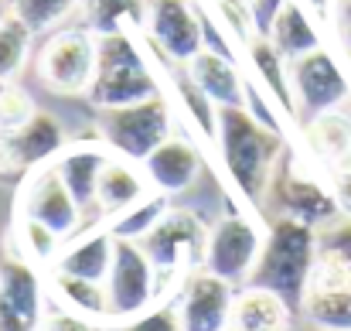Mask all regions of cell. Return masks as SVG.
I'll list each match as a JSON object with an SVG mask.
<instances>
[{"mask_svg": "<svg viewBox=\"0 0 351 331\" xmlns=\"http://www.w3.org/2000/svg\"><path fill=\"white\" fill-rule=\"evenodd\" d=\"M215 147L226 161V171L249 202H266L269 178L283 154L280 130L259 123L245 106H219V137Z\"/></svg>", "mask_w": 351, "mask_h": 331, "instance_id": "obj_1", "label": "cell"}, {"mask_svg": "<svg viewBox=\"0 0 351 331\" xmlns=\"http://www.w3.org/2000/svg\"><path fill=\"white\" fill-rule=\"evenodd\" d=\"M317 242H321V229H314L307 222L276 216L269 222V229H266L263 253H259V260L252 266L249 284L276 290L300 315L307 284H311L314 266H317V249H321Z\"/></svg>", "mask_w": 351, "mask_h": 331, "instance_id": "obj_2", "label": "cell"}, {"mask_svg": "<svg viewBox=\"0 0 351 331\" xmlns=\"http://www.w3.org/2000/svg\"><path fill=\"white\" fill-rule=\"evenodd\" d=\"M160 96V82L136 45L133 31H117L96 38V76L86 100L96 110H119Z\"/></svg>", "mask_w": 351, "mask_h": 331, "instance_id": "obj_3", "label": "cell"}, {"mask_svg": "<svg viewBox=\"0 0 351 331\" xmlns=\"http://www.w3.org/2000/svg\"><path fill=\"white\" fill-rule=\"evenodd\" d=\"M205 242H208V229L188 209H167L164 219L157 222L143 239V253L150 256L157 280H174L181 287V280L191 270L205 266Z\"/></svg>", "mask_w": 351, "mask_h": 331, "instance_id": "obj_4", "label": "cell"}, {"mask_svg": "<svg viewBox=\"0 0 351 331\" xmlns=\"http://www.w3.org/2000/svg\"><path fill=\"white\" fill-rule=\"evenodd\" d=\"M99 133H103V144L110 154L133 161V164H143L171 137V106L164 96H154V100H143L133 106L103 110Z\"/></svg>", "mask_w": 351, "mask_h": 331, "instance_id": "obj_5", "label": "cell"}, {"mask_svg": "<svg viewBox=\"0 0 351 331\" xmlns=\"http://www.w3.org/2000/svg\"><path fill=\"white\" fill-rule=\"evenodd\" d=\"M65 130L51 113H34L27 123L0 133V181L24 185L34 171L48 168L65 150Z\"/></svg>", "mask_w": 351, "mask_h": 331, "instance_id": "obj_6", "label": "cell"}, {"mask_svg": "<svg viewBox=\"0 0 351 331\" xmlns=\"http://www.w3.org/2000/svg\"><path fill=\"white\" fill-rule=\"evenodd\" d=\"M106 294H110V325L130 321L150 311L154 304H160V280L140 242L117 239L113 266L106 277Z\"/></svg>", "mask_w": 351, "mask_h": 331, "instance_id": "obj_7", "label": "cell"}, {"mask_svg": "<svg viewBox=\"0 0 351 331\" xmlns=\"http://www.w3.org/2000/svg\"><path fill=\"white\" fill-rule=\"evenodd\" d=\"M290 96L300 119H314L321 113L341 110L351 100V82L341 62L321 45L290 62Z\"/></svg>", "mask_w": 351, "mask_h": 331, "instance_id": "obj_8", "label": "cell"}, {"mask_svg": "<svg viewBox=\"0 0 351 331\" xmlns=\"http://www.w3.org/2000/svg\"><path fill=\"white\" fill-rule=\"evenodd\" d=\"M38 79L58 96H86L96 76V38L89 31H58L38 52Z\"/></svg>", "mask_w": 351, "mask_h": 331, "instance_id": "obj_9", "label": "cell"}, {"mask_svg": "<svg viewBox=\"0 0 351 331\" xmlns=\"http://www.w3.org/2000/svg\"><path fill=\"white\" fill-rule=\"evenodd\" d=\"M266 202L273 205L276 216L307 222L314 229H328V225H335L341 219L328 181H317V178L297 171L290 161L276 164V171L269 178V188H266Z\"/></svg>", "mask_w": 351, "mask_h": 331, "instance_id": "obj_10", "label": "cell"}, {"mask_svg": "<svg viewBox=\"0 0 351 331\" xmlns=\"http://www.w3.org/2000/svg\"><path fill=\"white\" fill-rule=\"evenodd\" d=\"M48 311V280L41 266L7 253L0 260V331H38Z\"/></svg>", "mask_w": 351, "mask_h": 331, "instance_id": "obj_11", "label": "cell"}, {"mask_svg": "<svg viewBox=\"0 0 351 331\" xmlns=\"http://www.w3.org/2000/svg\"><path fill=\"white\" fill-rule=\"evenodd\" d=\"M263 239L266 232L245 216H226L208 229V242H205V270L229 280V284H249L252 266L263 253Z\"/></svg>", "mask_w": 351, "mask_h": 331, "instance_id": "obj_12", "label": "cell"}, {"mask_svg": "<svg viewBox=\"0 0 351 331\" xmlns=\"http://www.w3.org/2000/svg\"><path fill=\"white\" fill-rule=\"evenodd\" d=\"M14 216L41 222L45 229H51L55 236H62L69 242L75 232H82L86 209L72 198V192L65 188V181L58 178V171L48 164V168L34 171L21 185V198H17V212Z\"/></svg>", "mask_w": 351, "mask_h": 331, "instance_id": "obj_13", "label": "cell"}, {"mask_svg": "<svg viewBox=\"0 0 351 331\" xmlns=\"http://www.w3.org/2000/svg\"><path fill=\"white\" fill-rule=\"evenodd\" d=\"M232 301H235V284L202 270H191L174 297L181 331H229L232 318Z\"/></svg>", "mask_w": 351, "mask_h": 331, "instance_id": "obj_14", "label": "cell"}, {"mask_svg": "<svg viewBox=\"0 0 351 331\" xmlns=\"http://www.w3.org/2000/svg\"><path fill=\"white\" fill-rule=\"evenodd\" d=\"M147 31L174 65H188L205 48V24L188 0H147Z\"/></svg>", "mask_w": 351, "mask_h": 331, "instance_id": "obj_15", "label": "cell"}, {"mask_svg": "<svg viewBox=\"0 0 351 331\" xmlns=\"http://www.w3.org/2000/svg\"><path fill=\"white\" fill-rule=\"evenodd\" d=\"M300 315L307 325L321 331H351V277L338 263L321 256V249H317V266L307 284Z\"/></svg>", "mask_w": 351, "mask_h": 331, "instance_id": "obj_16", "label": "cell"}, {"mask_svg": "<svg viewBox=\"0 0 351 331\" xmlns=\"http://www.w3.org/2000/svg\"><path fill=\"white\" fill-rule=\"evenodd\" d=\"M202 171V154L195 144L181 140V137H167L147 161H143V178L154 192L160 195H184Z\"/></svg>", "mask_w": 351, "mask_h": 331, "instance_id": "obj_17", "label": "cell"}, {"mask_svg": "<svg viewBox=\"0 0 351 331\" xmlns=\"http://www.w3.org/2000/svg\"><path fill=\"white\" fill-rule=\"evenodd\" d=\"M297 311L269 287L242 284L235 290L229 331H290Z\"/></svg>", "mask_w": 351, "mask_h": 331, "instance_id": "obj_18", "label": "cell"}, {"mask_svg": "<svg viewBox=\"0 0 351 331\" xmlns=\"http://www.w3.org/2000/svg\"><path fill=\"white\" fill-rule=\"evenodd\" d=\"M113 246H117V239H113L110 225H99L93 232H75L62 246V253H58V260H55L51 270L55 273H69V277L106 284L110 266H113Z\"/></svg>", "mask_w": 351, "mask_h": 331, "instance_id": "obj_19", "label": "cell"}, {"mask_svg": "<svg viewBox=\"0 0 351 331\" xmlns=\"http://www.w3.org/2000/svg\"><path fill=\"white\" fill-rule=\"evenodd\" d=\"M188 76L215 106H245V82H242L235 62L229 58V52L202 48L188 62Z\"/></svg>", "mask_w": 351, "mask_h": 331, "instance_id": "obj_20", "label": "cell"}, {"mask_svg": "<svg viewBox=\"0 0 351 331\" xmlns=\"http://www.w3.org/2000/svg\"><path fill=\"white\" fill-rule=\"evenodd\" d=\"M110 157H113V154H110L106 144H103V147H65V150L51 161V168H55L58 178L65 181V188L72 192V198H75L86 212L96 205V185H99V174H103V168H106Z\"/></svg>", "mask_w": 351, "mask_h": 331, "instance_id": "obj_21", "label": "cell"}, {"mask_svg": "<svg viewBox=\"0 0 351 331\" xmlns=\"http://www.w3.org/2000/svg\"><path fill=\"white\" fill-rule=\"evenodd\" d=\"M48 297L72 315L110 325V294H106V284L99 280H82V277L48 270Z\"/></svg>", "mask_w": 351, "mask_h": 331, "instance_id": "obj_22", "label": "cell"}, {"mask_svg": "<svg viewBox=\"0 0 351 331\" xmlns=\"http://www.w3.org/2000/svg\"><path fill=\"white\" fill-rule=\"evenodd\" d=\"M143 195H147V178L136 174L133 161L110 157L103 174H99V185H96V209H99V216L110 222L113 216L126 212L133 202H140Z\"/></svg>", "mask_w": 351, "mask_h": 331, "instance_id": "obj_23", "label": "cell"}, {"mask_svg": "<svg viewBox=\"0 0 351 331\" xmlns=\"http://www.w3.org/2000/svg\"><path fill=\"white\" fill-rule=\"evenodd\" d=\"M304 137H307V150L324 164H338L341 157L351 154V116L341 110H331V113H321L314 119H307L304 126Z\"/></svg>", "mask_w": 351, "mask_h": 331, "instance_id": "obj_24", "label": "cell"}, {"mask_svg": "<svg viewBox=\"0 0 351 331\" xmlns=\"http://www.w3.org/2000/svg\"><path fill=\"white\" fill-rule=\"evenodd\" d=\"M273 45H276V52L283 55V58H300V55H307V52H314V48H321V34H317V27H314V21H311V14L297 3V0H287V7L280 10V17L273 21V31L266 34Z\"/></svg>", "mask_w": 351, "mask_h": 331, "instance_id": "obj_25", "label": "cell"}, {"mask_svg": "<svg viewBox=\"0 0 351 331\" xmlns=\"http://www.w3.org/2000/svg\"><path fill=\"white\" fill-rule=\"evenodd\" d=\"M82 24L93 38L147 24V0H82Z\"/></svg>", "mask_w": 351, "mask_h": 331, "instance_id": "obj_26", "label": "cell"}, {"mask_svg": "<svg viewBox=\"0 0 351 331\" xmlns=\"http://www.w3.org/2000/svg\"><path fill=\"white\" fill-rule=\"evenodd\" d=\"M10 242H14V256L41 266V270H51L65 239L55 236L51 229H45L41 222L24 219V216H14V232H10Z\"/></svg>", "mask_w": 351, "mask_h": 331, "instance_id": "obj_27", "label": "cell"}, {"mask_svg": "<svg viewBox=\"0 0 351 331\" xmlns=\"http://www.w3.org/2000/svg\"><path fill=\"white\" fill-rule=\"evenodd\" d=\"M249 58L252 69L259 76V82L269 89V96L283 106V113H293V96H290V65H283V55L276 52V45L263 34H252L249 45Z\"/></svg>", "mask_w": 351, "mask_h": 331, "instance_id": "obj_28", "label": "cell"}, {"mask_svg": "<svg viewBox=\"0 0 351 331\" xmlns=\"http://www.w3.org/2000/svg\"><path fill=\"white\" fill-rule=\"evenodd\" d=\"M171 205H167V195H160V192H147L140 202H133L126 212H119L113 219L106 222L110 225V232H113V239H130V242H140L157 222L164 219V212H167Z\"/></svg>", "mask_w": 351, "mask_h": 331, "instance_id": "obj_29", "label": "cell"}, {"mask_svg": "<svg viewBox=\"0 0 351 331\" xmlns=\"http://www.w3.org/2000/svg\"><path fill=\"white\" fill-rule=\"evenodd\" d=\"M174 93H178V103H181L184 116L191 119V126H195L208 144H215V137H219V106L191 82L188 72L174 79Z\"/></svg>", "mask_w": 351, "mask_h": 331, "instance_id": "obj_30", "label": "cell"}, {"mask_svg": "<svg viewBox=\"0 0 351 331\" xmlns=\"http://www.w3.org/2000/svg\"><path fill=\"white\" fill-rule=\"evenodd\" d=\"M82 0H10V14L31 31L41 34L48 27H55L62 17H69Z\"/></svg>", "mask_w": 351, "mask_h": 331, "instance_id": "obj_31", "label": "cell"}, {"mask_svg": "<svg viewBox=\"0 0 351 331\" xmlns=\"http://www.w3.org/2000/svg\"><path fill=\"white\" fill-rule=\"evenodd\" d=\"M31 31L10 14L3 24H0V82H10L24 62H27V52H31Z\"/></svg>", "mask_w": 351, "mask_h": 331, "instance_id": "obj_32", "label": "cell"}, {"mask_svg": "<svg viewBox=\"0 0 351 331\" xmlns=\"http://www.w3.org/2000/svg\"><path fill=\"white\" fill-rule=\"evenodd\" d=\"M34 113L38 110H34L31 96H27L21 86H14V82H3V86H0V133H3V130H14V126H21V123H27Z\"/></svg>", "mask_w": 351, "mask_h": 331, "instance_id": "obj_33", "label": "cell"}, {"mask_svg": "<svg viewBox=\"0 0 351 331\" xmlns=\"http://www.w3.org/2000/svg\"><path fill=\"white\" fill-rule=\"evenodd\" d=\"M321 256H328L331 263H338L351 277V219H338L335 225L321 229Z\"/></svg>", "mask_w": 351, "mask_h": 331, "instance_id": "obj_34", "label": "cell"}, {"mask_svg": "<svg viewBox=\"0 0 351 331\" xmlns=\"http://www.w3.org/2000/svg\"><path fill=\"white\" fill-rule=\"evenodd\" d=\"M113 331H181V318H178V308L164 301V304H154L150 311H143L130 321L113 325Z\"/></svg>", "mask_w": 351, "mask_h": 331, "instance_id": "obj_35", "label": "cell"}, {"mask_svg": "<svg viewBox=\"0 0 351 331\" xmlns=\"http://www.w3.org/2000/svg\"><path fill=\"white\" fill-rule=\"evenodd\" d=\"M328 188H331V195L338 202L341 219H351V154L328 168Z\"/></svg>", "mask_w": 351, "mask_h": 331, "instance_id": "obj_36", "label": "cell"}, {"mask_svg": "<svg viewBox=\"0 0 351 331\" xmlns=\"http://www.w3.org/2000/svg\"><path fill=\"white\" fill-rule=\"evenodd\" d=\"M38 331H106V325L89 321V318L72 315V311H65V308H58V304H55L51 311H45V318H41Z\"/></svg>", "mask_w": 351, "mask_h": 331, "instance_id": "obj_37", "label": "cell"}, {"mask_svg": "<svg viewBox=\"0 0 351 331\" xmlns=\"http://www.w3.org/2000/svg\"><path fill=\"white\" fill-rule=\"evenodd\" d=\"M283 7H287V0H245V17H249L252 31L266 38L273 31V21L280 17Z\"/></svg>", "mask_w": 351, "mask_h": 331, "instance_id": "obj_38", "label": "cell"}, {"mask_svg": "<svg viewBox=\"0 0 351 331\" xmlns=\"http://www.w3.org/2000/svg\"><path fill=\"white\" fill-rule=\"evenodd\" d=\"M335 27L345 55L351 58V0H335Z\"/></svg>", "mask_w": 351, "mask_h": 331, "instance_id": "obj_39", "label": "cell"}, {"mask_svg": "<svg viewBox=\"0 0 351 331\" xmlns=\"http://www.w3.org/2000/svg\"><path fill=\"white\" fill-rule=\"evenodd\" d=\"M331 3H335V0H307V7H311L314 14H321V17L328 14V7H331Z\"/></svg>", "mask_w": 351, "mask_h": 331, "instance_id": "obj_40", "label": "cell"}, {"mask_svg": "<svg viewBox=\"0 0 351 331\" xmlns=\"http://www.w3.org/2000/svg\"><path fill=\"white\" fill-rule=\"evenodd\" d=\"M10 17V0H0V24Z\"/></svg>", "mask_w": 351, "mask_h": 331, "instance_id": "obj_41", "label": "cell"}, {"mask_svg": "<svg viewBox=\"0 0 351 331\" xmlns=\"http://www.w3.org/2000/svg\"><path fill=\"white\" fill-rule=\"evenodd\" d=\"M314 331H321V328H314Z\"/></svg>", "mask_w": 351, "mask_h": 331, "instance_id": "obj_42", "label": "cell"}, {"mask_svg": "<svg viewBox=\"0 0 351 331\" xmlns=\"http://www.w3.org/2000/svg\"><path fill=\"white\" fill-rule=\"evenodd\" d=\"M0 86H3V82H0Z\"/></svg>", "mask_w": 351, "mask_h": 331, "instance_id": "obj_43", "label": "cell"}]
</instances>
